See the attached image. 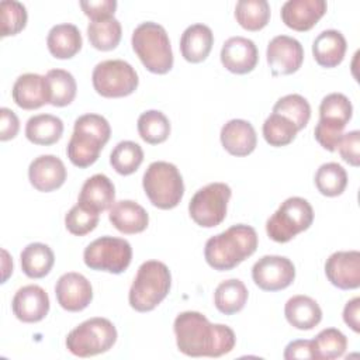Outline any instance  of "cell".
I'll list each match as a JSON object with an SVG mask.
<instances>
[{
  "mask_svg": "<svg viewBox=\"0 0 360 360\" xmlns=\"http://www.w3.org/2000/svg\"><path fill=\"white\" fill-rule=\"evenodd\" d=\"M352 115L353 107L350 100L342 93H330L325 96L319 104L318 122L343 132Z\"/></svg>",
  "mask_w": 360,
  "mask_h": 360,
  "instance_id": "obj_29",
  "label": "cell"
},
{
  "mask_svg": "<svg viewBox=\"0 0 360 360\" xmlns=\"http://www.w3.org/2000/svg\"><path fill=\"white\" fill-rule=\"evenodd\" d=\"M91 82L94 90L107 98L132 94L139 83L135 69L122 59H108L97 63L93 69Z\"/></svg>",
  "mask_w": 360,
  "mask_h": 360,
  "instance_id": "obj_9",
  "label": "cell"
},
{
  "mask_svg": "<svg viewBox=\"0 0 360 360\" xmlns=\"http://www.w3.org/2000/svg\"><path fill=\"white\" fill-rule=\"evenodd\" d=\"M110 135L111 127L103 115L93 112L80 115L75 121L73 134L66 148L69 160L80 169L91 166L98 159Z\"/></svg>",
  "mask_w": 360,
  "mask_h": 360,
  "instance_id": "obj_3",
  "label": "cell"
},
{
  "mask_svg": "<svg viewBox=\"0 0 360 360\" xmlns=\"http://www.w3.org/2000/svg\"><path fill=\"white\" fill-rule=\"evenodd\" d=\"M132 49L152 73L165 75L173 68V52L166 30L153 21L141 22L131 37Z\"/></svg>",
  "mask_w": 360,
  "mask_h": 360,
  "instance_id": "obj_5",
  "label": "cell"
},
{
  "mask_svg": "<svg viewBox=\"0 0 360 360\" xmlns=\"http://www.w3.org/2000/svg\"><path fill=\"white\" fill-rule=\"evenodd\" d=\"M346 49V38L338 30H325L312 42V55L322 68H335L342 63Z\"/></svg>",
  "mask_w": 360,
  "mask_h": 360,
  "instance_id": "obj_24",
  "label": "cell"
},
{
  "mask_svg": "<svg viewBox=\"0 0 360 360\" xmlns=\"http://www.w3.org/2000/svg\"><path fill=\"white\" fill-rule=\"evenodd\" d=\"M273 112L284 115L294 122L298 131H301L307 127L311 118V105L305 97L292 93L278 98L273 105Z\"/></svg>",
  "mask_w": 360,
  "mask_h": 360,
  "instance_id": "obj_39",
  "label": "cell"
},
{
  "mask_svg": "<svg viewBox=\"0 0 360 360\" xmlns=\"http://www.w3.org/2000/svg\"><path fill=\"white\" fill-rule=\"evenodd\" d=\"M114 198L115 187L112 181L105 174L97 173L83 183L77 202L100 214L111 208V205L114 204Z\"/></svg>",
  "mask_w": 360,
  "mask_h": 360,
  "instance_id": "obj_25",
  "label": "cell"
},
{
  "mask_svg": "<svg viewBox=\"0 0 360 360\" xmlns=\"http://www.w3.org/2000/svg\"><path fill=\"white\" fill-rule=\"evenodd\" d=\"M45 77L49 89V104L53 107H65L75 100L77 84L70 72L65 69H51Z\"/></svg>",
  "mask_w": 360,
  "mask_h": 360,
  "instance_id": "obj_32",
  "label": "cell"
},
{
  "mask_svg": "<svg viewBox=\"0 0 360 360\" xmlns=\"http://www.w3.org/2000/svg\"><path fill=\"white\" fill-rule=\"evenodd\" d=\"M263 136L270 146H285L294 141L297 136V127L292 121L280 115L277 112H271L263 122Z\"/></svg>",
  "mask_w": 360,
  "mask_h": 360,
  "instance_id": "obj_40",
  "label": "cell"
},
{
  "mask_svg": "<svg viewBox=\"0 0 360 360\" xmlns=\"http://www.w3.org/2000/svg\"><path fill=\"white\" fill-rule=\"evenodd\" d=\"M257 249V233L253 226L236 224L211 236L205 242L204 257L214 270L225 271L236 267Z\"/></svg>",
  "mask_w": 360,
  "mask_h": 360,
  "instance_id": "obj_2",
  "label": "cell"
},
{
  "mask_svg": "<svg viewBox=\"0 0 360 360\" xmlns=\"http://www.w3.org/2000/svg\"><path fill=\"white\" fill-rule=\"evenodd\" d=\"M312 221L314 210L311 204L302 197H290L267 219L266 232L271 240L285 243L300 232L307 231Z\"/></svg>",
  "mask_w": 360,
  "mask_h": 360,
  "instance_id": "obj_8",
  "label": "cell"
},
{
  "mask_svg": "<svg viewBox=\"0 0 360 360\" xmlns=\"http://www.w3.org/2000/svg\"><path fill=\"white\" fill-rule=\"evenodd\" d=\"M13 314L25 323L42 321L49 312V297L46 291L37 285L28 284L17 290L11 301Z\"/></svg>",
  "mask_w": 360,
  "mask_h": 360,
  "instance_id": "obj_16",
  "label": "cell"
},
{
  "mask_svg": "<svg viewBox=\"0 0 360 360\" xmlns=\"http://www.w3.org/2000/svg\"><path fill=\"white\" fill-rule=\"evenodd\" d=\"M132 248L128 240L115 236H101L89 243L83 252L84 264L91 270L120 274L128 269Z\"/></svg>",
  "mask_w": 360,
  "mask_h": 360,
  "instance_id": "obj_10",
  "label": "cell"
},
{
  "mask_svg": "<svg viewBox=\"0 0 360 360\" xmlns=\"http://www.w3.org/2000/svg\"><path fill=\"white\" fill-rule=\"evenodd\" d=\"M20 129V121L15 112L7 107L0 108V139H13Z\"/></svg>",
  "mask_w": 360,
  "mask_h": 360,
  "instance_id": "obj_45",
  "label": "cell"
},
{
  "mask_svg": "<svg viewBox=\"0 0 360 360\" xmlns=\"http://www.w3.org/2000/svg\"><path fill=\"white\" fill-rule=\"evenodd\" d=\"M11 96L14 103L24 110H37L49 104V89L45 76L24 73L13 84Z\"/></svg>",
  "mask_w": 360,
  "mask_h": 360,
  "instance_id": "obj_20",
  "label": "cell"
},
{
  "mask_svg": "<svg viewBox=\"0 0 360 360\" xmlns=\"http://www.w3.org/2000/svg\"><path fill=\"white\" fill-rule=\"evenodd\" d=\"M1 14V37L15 35L24 30L27 24V8L22 3L15 0H3L0 3Z\"/></svg>",
  "mask_w": 360,
  "mask_h": 360,
  "instance_id": "obj_42",
  "label": "cell"
},
{
  "mask_svg": "<svg viewBox=\"0 0 360 360\" xmlns=\"http://www.w3.org/2000/svg\"><path fill=\"white\" fill-rule=\"evenodd\" d=\"M63 134V122L52 114L32 115L25 124V136L35 145L49 146L56 143Z\"/></svg>",
  "mask_w": 360,
  "mask_h": 360,
  "instance_id": "obj_28",
  "label": "cell"
},
{
  "mask_svg": "<svg viewBox=\"0 0 360 360\" xmlns=\"http://www.w3.org/2000/svg\"><path fill=\"white\" fill-rule=\"evenodd\" d=\"M214 44V34L205 24L188 25L180 38L181 56L191 63L202 62L211 52Z\"/></svg>",
  "mask_w": 360,
  "mask_h": 360,
  "instance_id": "obj_23",
  "label": "cell"
},
{
  "mask_svg": "<svg viewBox=\"0 0 360 360\" xmlns=\"http://www.w3.org/2000/svg\"><path fill=\"white\" fill-rule=\"evenodd\" d=\"M315 359L333 360L342 357L347 347V338L336 328L322 329L314 339Z\"/></svg>",
  "mask_w": 360,
  "mask_h": 360,
  "instance_id": "obj_38",
  "label": "cell"
},
{
  "mask_svg": "<svg viewBox=\"0 0 360 360\" xmlns=\"http://www.w3.org/2000/svg\"><path fill=\"white\" fill-rule=\"evenodd\" d=\"M80 7L84 11V14L91 18V21H96V20L114 17L117 1L115 0H89V1H80Z\"/></svg>",
  "mask_w": 360,
  "mask_h": 360,
  "instance_id": "obj_44",
  "label": "cell"
},
{
  "mask_svg": "<svg viewBox=\"0 0 360 360\" xmlns=\"http://www.w3.org/2000/svg\"><path fill=\"white\" fill-rule=\"evenodd\" d=\"M249 292L243 281L239 278H229L218 284L214 292V304L221 314L233 315L239 312L246 301Z\"/></svg>",
  "mask_w": 360,
  "mask_h": 360,
  "instance_id": "obj_31",
  "label": "cell"
},
{
  "mask_svg": "<svg viewBox=\"0 0 360 360\" xmlns=\"http://www.w3.org/2000/svg\"><path fill=\"white\" fill-rule=\"evenodd\" d=\"M172 274L169 267L159 260L143 262L131 284L128 301L138 312L155 309L169 294Z\"/></svg>",
  "mask_w": 360,
  "mask_h": 360,
  "instance_id": "obj_4",
  "label": "cell"
},
{
  "mask_svg": "<svg viewBox=\"0 0 360 360\" xmlns=\"http://www.w3.org/2000/svg\"><path fill=\"white\" fill-rule=\"evenodd\" d=\"M284 315L291 326L300 330H309L321 322L322 309L314 298L308 295H294L285 302Z\"/></svg>",
  "mask_w": 360,
  "mask_h": 360,
  "instance_id": "obj_27",
  "label": "cell"
},
{
  "mask_svg": "<svg viewBox=\"0 0 360 360\" xmlns=\"http://www.w3.org/2000/svg\"><path fill=\"white\" fill-rule=\"evenodd\" d=\"M325 274L330 284L340 290H354L360 285V253L357 250H339L325 263Z\"/></svg>",
  "mask_w": 360,
  "mask_h": 360,
  "instance_id": "obj_15",
  "label": "cell"
},
{
  "mask_svg": "<svg viewBox=\"0 0 360 360\" xmlns=\"http://www.w3.org/2000/svg\"><path fill=\"white\" fill-rule=\"evenodd\" d=\"M325 0H287L281 6L283 22L295 31L311 30L326 13Z\"/></svg>",
  "mask_w": 360,
  "mask_h": 360,
  "instance_id": "obj_19",
  "label": "cell"
},
{
  "mask_svg": "<svg viewBox=\"0 0 360 360\" xmlns=\"http://www.w3.org/2000/svg\"><path fill=\"white\" fill-rule=\"evenodd\" d=\"M360 298L354 297L346 302L343 308V321L356 333L360 332Z\"/></svg>",
  "mask_w": 360,
  "mask_h": 360,
  "instance_id": "obj_47",
  "label": "cell"
},
{
  "mask_svg": "<svg viewBox=\"0 0 360 360\" xmlns=\"http://www.w3.org/2000/svg\"><path fill=\"white\" fill-rule=\"evenodd\" d=\"M219 138L224 149L233 156H248L257 145V136L253 125L249 121L239 118L229 120L221 128Z\"/></svg>",
  "mask_w": 360,
  "mask_h": 360,
  "instance_id": "obj_21",
  "label": "cell"
},
{
  "mask_svg": "<svg viewBox=\"0 0 360 360\" xmlns=\"http://www.w3.org/2000/svg\"><path fill=\"white\" fill-rule=\"evenodd\" d=\"M21 269L30 278L45 277L55 263V255L52 249L41 242L27 245L20 255Z\"/></svg>",
  "mask_w": 360,
  "mask_h": 360,
  "instance_id": "obj_30",
  "label": "cell"
},
{
  "mask_svg": "<svg viewBox=\"0 0 360 360\" xmlns=\"http://www.w3.org/2000/svg\"><path fill=\"white\" fill-rule=\"evenodd\" d=\"M138 132L150 145L162 143L170 135V121L162 111L148 110L138 118Z\"/></svg>",
  "mask_w": 360,
  "mask_h": 360,
  "instance_id": "obj_35",
  "label": "cell"
},
{
  "mask_svg": "<svg viewBox=\"0 0 360 360\" xmlns=\"http://www.w3.org/2000/svg\"><path fill=\"white\" fill-rule=\"evenodd\" d=\"M259 60L255 42L245 37H231L221 48V62L224 68L236 75L252 72Z\"/></svg>",
  "mask_w": 360,
  "mask_h": 360,
  "instance_id": "obj_17",
  "label": "cell"
},
{
  "mask_svg": "<svg viewBox=\"0 0 360 360\" xmlns=\"http://www.w3.org/2000/svg\"><path fill=\"white\" fill-rule=\"evenodd\" d=\"M143 162V150L134 141H121L114 146L110 155V165L122 176L132 174Z\"/></svg>",
  "mask_w": 360,
  "mask_h": 360,
  "instance_id": "obj_37",
  "label": "cell"
},
{
  "mask_svg": "<svg viewBox=\"0 0 360 360\" xmlns=\"http://www.w3.org/2000/svg\"><path fill=\"white\" fill-rule=\"evenodd\" d=\"M284 359L292 360V359H315L314 352V342L308 339H298L292 340L285 346L284 350Z\"/></svg>",
  "mask_w": 360,
  "mask_h": 360,
  "instance_id": "obj_46",
  "label": "cell"
},
{
  "mask_svg": "<svg viewBox=\"0 0 360 360\" xmlns=\"http://www.w3.org/2000/svg\"><path fill=\"white\" fill-rule=\"evenodd\" d=\"M108 219L112 226L127 235L139 233L146 229L149 215L146 210L132 200H121L111 205Z\"/></svg>",
  "mask_w": 360,
  "mask_h": 360,
  "instance_id": "obj_22",
  "label": "cell"
},
{
  "mask_svg": "<svg viewBox=\"0 0 360 360\" xmlns=\"http://www.w3.org/2000/svg\"><path fill=\"white\" fill-rule=\"evenodd\" d=\"M117 342V329L107 318L86 319L66 336L68 350L77 357H90L108 352Z\"/></svg>",
  "mask_w": 360,
  "mask_h": 360,
  "instance_id": "obj_7",
  "label": "cell"
},
{
  "mask_svg": "<svg viewBox=\"0 0 360 360\" xmlns=\"http://www.w3.org/2000/svg\"><path fill=\"white\" fill-rule=\"evenodd\" d=\"M121 24L115 17L96 20L87 25V37L90 44L98 51H111L121 41Z\"/></svg>",
  "mask_w": 360,
  "mask_h": 360,
  "instance_id": "obj_34",
  "label": "cell"
},
{
  "mask_svg": "<svg viewBox=\"0 0 360 360\" xmlns=\"http://www.w3.org/2000/svg\"><path fill=\"white\" fill-rule=\"evenodd\" d=\"M231 187L225 183H210L195 191L188 202L191 219L202 228H214L226 217V208L231 198Z\"/></svg>",
  "mask_w": 360,
  "mask_h": 360,
  "instance_id": "obj_11",
  "label": "cell"
},
{
  "mask_svg": "<svg viewBox=\"0 0 360 360\" xmlns=\"http://www.w3.org/2000/svg\"><path fill=\"white\" fill-rule=\"evenodd\" d=\"M142 186L149 201L160 210L179 205L184 194V183L179 169L169 162H152L143 173Z\"/></svg>",
  "mask_w": 360,
  "mask_h": 360,
  "instance_id": "obj_6",
  "label": "cell"
},
{
  "mask_svg": "<svg viewBox=\"0 0 360 360\" xmlns=\"http://www.w3.org/2000/svg\"><path fill=\"white\" fill-rule=\"evenodd\" d=\"M46 45L52 56L58 59H70L82 49L83 39L75 24L62 22L49 30Z\"/></svg>",
  "mask_w": 360,
  "mask_h": 360,
  "instance_id": "obj_26",
  "label": "cell"
},
{
  "mask_svg": "<svg viewBox=\"0 0 360 360\" xmlns=\"http://www.w3.org/2000/svg\"><path fill=\"white\" fill-rule=\"evenodd\" d=\"M266 58L273 76L291 75L302 65L304 48L292 37L277 35L269 42Z\"/></svg>",
  "mask_w": 360,
  "mask_h": 360,
  "instance_id": "obj_13",
  "label": "cell"
},
{
  "mask_svg": "<svg viewBox=\"0 0 360 360\" xmlns=\"http://www.w3.org/2000/svg\"><path fill=\"white\" fill-rule=\"evenodd\" d=\"M315 186L326 197L340 195L347 186V173L342 165L328 162L318 167L315 173Z\"/></svg>",
  "mask_w": 360,
  "mask_h": 360,
  "instance_id": "obj_36",
  "label": "cell"
},
{
  "mask_svg": "<svg viewBox=\"0 0 360 360\" xmlns=\"http://www.w3.org/2000/svg\"><path fill=\"white\" fill-rule=\"evenodd\" d=\"M252 278L264 291H280L294 281L295 267L285 256L266 255L253 264Z\"/></svg>",
  "mask_w": 360,
  "mask_h": 360,
  "instance_id": "obj_12",
  "label": "cell"
},
{
  "mask_svg": "<svg viewBox=\"0 0 360 360\" xmlns=\"http://www.w3.org/2000/svg\"><path fill=\"white\" fill-rule=\"evenodd\" d=\"M336 149L339 150L342 159L346 163L357 167L360 165V132L354 129L347 134H343Z\"/></svg>",
  "mask_w": 360,
  "mask_h": 360,
  "instance_id": "obj_43",
  "label": "cell"
},
{
  "mask_svg": "<svg viewBox=\"0 0 360 360\" xmlns=\"http://www.w3.org/2000/svg\"><path fill=\"white\" fill-rule=\"evenodd\" d=\"M235 18L242 28L259 31L270 20V4L266 0H239L235 6Z\"/></svg>",
  "mask_w": 360,
  "mask_h": 360,
  "instance_id": "obj_33",
  "label": "cell"
},
{
  "mask_svg": "<svg viewBox=\"0 0 360 360\" xmlns=\"http://www.w3.org/2000/svg\"><path fill=\"white\" fill-rule=\"evenodd\" d=\"M100 219V214L80 202L73 205L65 217L66 229L76 236H83L91 232Z\"/></svg>",
  "mask_w": 360,
  "mask_h": 360,
  "instance_id": "obj_41",
  "label": "cell"
},
{
  "mask_svg": "<svg viewBox=\"0 0 360 360\" xmlns=\"http://www.w3.org/2000/svg\"><path fill=\"white\" fill-rule=\"evenodd\" d=\"M173 329L179 350L190 357H221L229 353L236 343V336L229 326L211 323L197 311L179 314Z\"/></svg>",
  "mask_w": 360,
  "mask_h": 360,
  "instance_id": "obj_1",
  "label": "cell"
},
{
  "mask_svg": "<svg viewBox=\"0 0 360 360\" xmlns=\"http://www.w3.org/2000/svg\"><path fill=\"white\" fill-rule=\"evenodd\" d=\"M58 304L69 311L79 312L87 308L93 300V288L90 281L80 273L69 271L62 274L55 285Z\"/></svg>",
  "mask_w": 360,
  "mask_h": 360,
  "instance_id": "obj_14",
  "label": "cell"
},
{
  "mask_svg": "<svg viewBox=\"0 0 360 360\" xmlns=\"http://www.w3.org/2000/svg\"><path fill=\"white\" fill-rule=\"evenodd\" d=\"M66 167L55 155H41L35 158L28 167V179L31 186L42 193L59 188L66 180Z\"/></svg>",
  "mask_w": 360,
  "mask_h": 360,
  "instance_id": "obj_18",
  "label": "cell"
},
{
  "mask_svg": "<svg viewBox=\"0 0 360 360\" xmlns=\"http://www.w3.org/2000/svg\"><path fill=\"white\" fill-rule=\"evenodd\" d=\"M3 256H4V260H3V270H4V274H3V281H1V283H4V281L7 280V277H8V274L13 273V260L8 259V253H7V250H4V249H3Z\"/></svg>",
  "mask_w": 360,
  "mask_h": 360,
  "instance_id": "obj_48",
  "label": "cell"
}]
</instances>
